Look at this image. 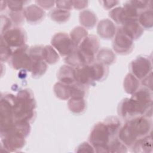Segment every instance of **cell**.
<instances>
[{
  "instance_id": "obj_1",
  "label": "cell",
  "mask_w": 153,
  "mask_h": 153,
  "mask_svg": "<svg viewBox=\"0 0 153 153\" xmlns=\"http://www.w3.org/2000/svg\"><path fill=\"white\" fill-rule=\"evenodd\" d=\"M120 129V121L114 117L96 124L89 136L90 143L95 149V152H109L108 145L117 137Z\"/></svg>"
},
{
  "instance_id": "obj_2",
  "label": "cell",
  "mask_w": 153,
  "mask_h": 153,
  "mask_svg": "<svg viewBox=\"0 0 153 153\" xmlns=\"http://www.w3.org/2000/svg\"><path fill=\"white\" fill-rule=\"evenodd\" d=\"M152 121L149 117L138 116L128 120L118 131L119 139L127 146H132L138 139L151 134Z\"/></svg>"
},
{
  "instance_id": "obj_3",
  "label": "cell",
  "mask_w": 153,
  "mask_h": 153,
  "mask_svg": "<svg viewBox=\"0 0 153 153\" xmlns=\"http://www.w3.org/2000/svg\"><path fill=\"white\" fill-rule=\"evenodd\" d=\"M36 102L32 92L29 89L19 91L16 96L14 117L16 121H32L35 116Z\"/></svg>"
},
{
  "instance_id": "obj_4",
  "label": "cell",
  "mask_w": 153,
  "mask_h": 153,
  "mask_svg": "<svg viewBox=\"0 0 153 153\" xmlns=\"http://www.w3.org/2000/svg\"><path fill=\"white\" fill-rule=\"evenodd\" d=\"M16 96L11 94L1 96L0 104L1 133L10 130L14 126L16 120L14 117V105Z\"/></svg>"
},
{
  "instance_id": "obj_5",
  "label": "cell",
  "mask_w": 153,
  "mask_h": 153,
  "mask_svg": "<svg viewBox=\"0 0 153 153\" xmlns=\"http://www.w3.org/2000/svg\"><path fill=\"white\" fill-rule=\"evenodd\" d=\"M131 98L137 106L140 116L151 117L152 109V90L144 87L132 94Z\"/></svg>"
},
{
  "instance_id": "obj_6",
  "label": "cell",
  "mask_w": 153,
  "mask_h": 153,
  "mask_svg": "<svg viewBox=\"0 0 153 153\" xmlns=\"http://www.w3.org/2000/svg\"><path fill=\"white\" fill-rule=\"evenodd\" d=\"M99 48V41L94 35H88L78 47V51L84 65L93 63L95 54Z\"/></svg>"
},
{
  "instance_id": "obj_7",
  "label": "cell",
  "mask_w": 153,
  "mask_h": 153,
  "mask_svg": "<svg viewBox=\"0 0 153 153\" xmlns=\"http://www.w3.org/2000/svg\"><path fill=\"white\" fill-rule=\"evenodd\" d=\"M11 63L13 67L16 69H23L30 71L32 59L29 53L28 46L26 44L16 48L13 52Z\"/></svg>"
},
{
  "instance_id": "obj_8",
  "label": "cell",
  "mask_w": 153,
  "mask_h": 153,
  "mask_svg": "<svg viewBox=\"0 0 153 153\" xmlns=\"http://www.w3.org/2000/svg\"><path fill=\"white\" fill-rule=\"evenodd\" d=\"M51 43L61 56H67L77 48L70 36L65 33L55 34L52 38Z\"/></svg>"
},
{
  "instance_id": "obj_9",
  "label": "cell",
  "mask_w": 153,
  "mask_h": 153,
  "mask_svg": "<svg viewBox=\"0 0 153 153\" xmlns=\"http://www.w3.org/2000/svg\"><path fill=\"white\" fill-rule=\"evenodd\" d=\"M1 38L10 47L17 48L26 44V35L25 30L20 27H16L8 29L1 34Z\"/></svg>"
},
{
  "instance_id": "obj_10",
  "label": "cell",
  "mask_w": 153,
  "mask_h": 153,
  "mask_svg": "<svg viewBox=\"0 0 153 153\" xmlns=\"http://www.w3.org/2000/svg\"><path fill=\"white\" fill-rule=\"evenodd\" d=\"M130 70L137 79H143L152 72V60L148 57H137L131 63Z\"/></svg>"
},
{
  "instance_id": "obj_11",
  "label": "cell",
  "mask_w": 153,
  "mask_h": 153,
  "mask_svg": "<svg viewBox=\"0 0 153 153\" xmlns=\"http://www.w3.org/2000/svg\"><path fill=\"white\" fill-rule=\"evenodd\" d=\"M133 39L122 29L118 28L113 41V48L117 53L122 54L130 53L133 48Z\"/></svg>"
},
{
  "instance_id": "obj_12",
  "label": "cell",
  "mask_w": 153,
  "mask_h": 153,
  "mask_svg": "<svg viewBox=\"0 0 153 153\" xmlns=\"http://www.w3.org/2000/svg\"><path fill=\"white\" fill-rule=\"evenodd\" d=\"M2 142L8 151H15L22 149L25 144V137L11 129L1 134Z\"/></svg>"
},
{
  "instance_id": "obj_13",
  "label": "cell",
  "mask_w": 153,
  "mask_h": 153,
  "mask_svg": "<svg viewBox=\"0 0 153 153\" xmlns=\"http://www.w3.org/2000/svg\"><path fill=\"white\" fill-rule=\"evenodd\" d=\"M75 81L85 86L95 81L93 70L91 64L85 65L75 68Z\"/></svg>"
},
{
  "instance_id": "obj_14",
  "label": "cell",
  "mask_w": 153,
  "mask_h": 153,
  "mask_svg": "<svg viewBox=\"0 0 153 153\" xmlns=\"http://www.w3.org/2000/svg\"><path fill=\"white\" fill-rule=\"evenodd\" d=\"M24 14L27 22L32 23L42 20L45 15L43 10L36 4H32L27 7L24 10Z\"/></svg>"
},
{
  "instance_id": "obj_15",
  "label": "cell",
  "mask_w": 153,
  "mask_h": 153,
  "mask_svg": "<svg viewBox=\"0 0 153 153\" xmlns=\"http://www.w3.org/2000/svg\"><path fill=\"white\" fill-rule=\"evenodd\" d=\"M115 26L114 23L108 19L100 21L97 26V33L103 39H111L115 35Z\"/></svg>"
},
{
  "instance_id": "obj_16",
  "label": "cell",
  "mask_w": 153,
  "mask_h": 153,
  "mask_svg": "<svg viewBox=\"0 0 153 153\" xmlns=\"http://www.w3.org/2000/svg\"><path fill=\"white\" fill-rule=\"evenodd\" d=\"M123 30L133 40L139 38L143 32V28L138 20L127 22L121 27Z\"/></svg>"
},
{
  "instance_id": "obj_17",
  "label": "cell",
  "mask_w": 153,
  "mask_h": 153,
  "mask_svg": "<svg viewBox=\"0 0 153 153\" xmlns=\"http://www.w3.org/2000/svg\"><path fill=\"white\" fill-rule=\"evenodd\" d=\"M57 77L60 82L72 84L76 82L75 69L69 65H63L60 68Z\"/></svg>"
},
{
  "instance_id": "obj_18",
  "label": "cell",
  "mask_w": 153,
  "mask_h": 153,
  "mask_svg": "<svg viewBox=\"0 0 153 153\" xmlns=\"http://www.w3.org/2000/svg\"><path fill=\"white\" fill-rule=\"evenodd\" d=\"M133 151L136 152H151L152 151V139L151 134L140 138L131 146Z\"/></svg>"
},
{
  "instance_id": "obj_19",
  "label": "cell",
  "mask_w": 153,
  "mask_h": 153,
  "mask_svg": "<svg viewBox=\"0 0 153 153\" xmlns=\"http://www.w3.org/2000/svg\"><path fill=\"white\" fill-rule=\"evenodd\" d=\"M30 72L33 77H39L46 71L47 66L42 59H32Z\"/></svg>"
},
{
  "instance_id": "obj_20",
  "label": "cell",
  "mask_w": 153,
  "mask_h": 153,
  "mask_svg": "<svg viewBox=\"0 0 153 153\" xmlns=\"http://www.w3.org/2000/svg\"><path fill=\"white\" fill-rule=\"evenodd\" d=\"M97 21L96 15L90 10H86L82 11L79 14L80 23L87 28L93 27Z\"/></svg>"
},
{
  "instance_id": "obj_21",
  "label": "cell",
  "mask_w": 153,
  "mask_h": 153,
  "mask_svg": "<svg viewBox=\"0 0 153 153\" xmlns=\"http://www.w3.org/2000/svg\"><path fill=\"white\" fill-rule=\"evenodd\" d=\"M87 36V31L84 27L80 26L75 27L71 32L70 34V38L72 41L77 48Z\"/></svg>"
},
{
  "instance_id": "obj_22",
  "label": "cell",
  "mask_w": 153,
  "mask_h": 153,
  "mask_svg": "<svg viewBox=\"0 0 153 153\" xmlns=\"http://www.w3.org/2000/svg\"><path fill=\"white\" fill-rule=\"evenodd\" d=\"M124 87L127 93L133 94L139 87L138 79L132 74H128L124 79Z\"/></svg>"
},
{
  "instance_id": "obj_23",
  "label": "cell",
  "mask_w": 153,
  "mask_h": 153,
  "mask_svg": "<svg viewBox=\"0 0 153 153\" xmlns=\"http://www.w3.org/2000/svg\"><path fill=\"white\" fill-rule=\"evenodd\" d=\"M138 22L143 28L151 29L153 26V13L152 8L146 10L140 13Z\"/></svg>"
},
{
  "instance_id": "obj_24",
  "label": "cell",
  "mask_w": 153,
  "mask_h": 153,
  "mask_svg": "<svg viewBox=\"0 0 153 153\" xmlns=\"http://www.w3.org/2000/svg\"><path fill=\"white\" fill-rule=\"evenodd\" d=\"M97 59L98 62L102 64L105 65H111L114 62L115 56L111 50L108 48H103L97 54Z\"/></svg>"
},
{
  "instance_id": "obj_25",
  "label": "cell",
  "mask_w": 153,
  "mask_h": 153,
  "mask_svg": "<svg viewBox=\"0 0 153 153\" xmlns=\"http://www.w3.org/2000/svg\"><path fill=\"white\" fill-rule=\"evenodd\" d=\"M54 90L56 96L60 99L66 100L70 97V84L57 82L54 85Z\"/></svg>"
},
{
  "instance_id": "obj_26",
  "label": "cell",
  "mask_w": 153,
  "mask_h": 153,
  "mask_svg": "<svg viewBox=\"0 0 153 153\" xmlns=\"http://www.w3.org/2000/svg\"><path fill=\"white\" fill-rule=\"evenodd\" d=\"M43 59L48 64H54L59 60V57L55 50L52 47L48 45L44 47Z\"/></svg>"
},
{
  "instance_id": "obj_27",
  "label": "cell",
  "mask_w": 153,
  "mask_h": 153,
  "mask_svg": "<svg viewBox=\"0 0 153 153\" xmlns=\"http://www.w3.org/2000/svg\"><path fill=\"white\" fill-rule=\"evenodd\" d=\"M68 107L74 113H81L85 108V102L83 98H71L68 102Z\"/></svg>"
},
{
  "instance_id": "obj_28",
  "label": "cell",
  "mask_w": 153,
  "mask_h": 153,
  "mask_svg": "<svg viewBox=\"0 0 153 153\" xmlns=\"http://www.w3.org/2000/svg\"><path fill=\"white\" fill-rule=\"evenodd\" d=\"M65 61L72 67L78 68L85 65L77 48L69 55L67 56L65 59Z\"/></svg>"
},
{
  "instance_id": "obj_29",
  "label": "cell",
  "mask_w": 153,
  "mask_h": 153,
  "mask_svg": "<svg viewBox=\"0 0 153 153\" xmlns=\"http://www.w3.org/2000/svg\"><path fill=\"white\" fill-rule=\"evenodd\" d=\"M70 14V12L68 10L57 8L51 11L50 13V17L52 20L59 23H62L69 19Z\"/></svg>"
},
{
  "instance_id": "obj_30",
  "label": "cell",
  "mask_w": 153,
  "mask_h": 153,
  "mask_svg": "<svg viewBox=\"0 0 153 153\" xmlns=\"http://www.w3.org/2000/svg\"><path fill=\"white\" fill-rule=\"evenodd\" d=\"M85 94V86L78 82L70 84V97L83 98Z\"/></svg>"
},
{
  "instance_id": "obj_31",
  "label": "cell",
  "mask_w": 153,
  "mask_h": 153,
  "mask_svg": "<svg viewBox=\"0 0 153 153\" xmlns=\"http://www.w3.org/2000/svg\"><path fill=\"white\" fill-rule=\"evenodd\" d=\"M109 16L118 25H124L126 22L123 7H117L109 13Z\"/></svg>"
},
{
  "instance_id": "obj_32",
  "label": "cell",
  "mask_w": 153,
  "mask_h": 153,
  "mask_svg": "<svg viewBox=\"0 0 153 153\" xmlns=\"http://www.w3.org/2000/svg\"><path fill=\"white\" fill-rule=\"evenodd\" d=\"M13 52L11 47L1 38V61H7L12 56Z\"/></svg>"
},
{
  "instance_id": "obj_33",
  "label": "cell",
  "mask_w": 153,
  "mask_h": 153,
  "mask_svg": "<svg viewBox=\"0 0 153 153\" xmlns=\"http://www.w3.org/2000/svg\"><path fill=\"white\" fill-rule=\"evenodd\" d=\"M23 1H7V5L8 8L10 9L11 12H18L20 11H23Z\"/></svg>"
},
{
  "instance_id": "obj_34",
  "label": "cell",
  "mask_w": 153,
  "mask_h": 153,
  "mask_svg": "<svg viewBox=\"0 0 153 153\" xmlns=\"http://www.w3.org/2000/svg\"><path fill=\"white\" fill-rule=\"evenodd\" d=\"M133 5L136 7L139 11L146 10L151 1H130Z\"/></svg>"
},
{
  "instance_id": "obj_35",
  "label": "cell",
  "mask_w": 153,
  "mask_h": 153,
  "mask_svg": "<svg viewBox=\"0 0 153 153\" xmlns=\"http://www.w3.org/2000/svg\"><path fill=\"white\" fill-rule=\"evenodd\" d=\"M11 17L12 20L16 24H20L23 21L25 17L24 14V10L18 11V12H11Z\"/></svg>"
},
{
  "instance_id": "obj_36",
  "label": "cell",
  "mask_w": 153,
  "mask_h": 153,
  "mask_svg": "<svg viewBox=\"0 0 153 153\" xmlns=\"http://www.w3.org/2000/svg\"><path fill=\"white\" fill-rule=\"evenodd\" d=\"M56 4V6L58 8L65 10H69L73 7L72 1H59L55 2Z\"/></svg>"
},
{
  "instance_id": "obj_37",
  "label": "cell",
  "mask_w": 153,
  "mask_h": 153,
  "mask_svg": "<svg viewBox=\"0 0 153 153\" xmlns=\"http://www.w3.org/2000/svg\"><path fill=\"white\" fill-rule=\"evenodd\" d=\"M94 147L91 145V143L90 144L88 142H84L82 143V144H81L79 145V146L78 147V150L77 151V152H95L94 150L93 149Z\"/></svg>"
},
{
  "instance_id": "obj_38",
  "label": "cell",
  "mask_w": 153,
  "mask_h": 153,
  "mask_svg": "<svg viewBox=\"0 0 153 153\" xmlns=\"http://www.w3.org/2000/svg\"><path fill=\"white\" fill-rule=\"evenodd\" d=\"M152 72L148 74L146 77H145L142 79V84L145 85V87L151 90H152Z\"/></svg>"
},
{
  "instance_id": "obj_39",
  "label": "cell",
  "mask_w": 153,
  "mask_h": 153,
  "mask_svg": "<svg viewBox=\"0 0 153 153\" xmlns=\"http://www.w3.org/2000/svg\"><path fill=\"white\" fill-rule=\"evenodd\" d=\"M36 2L38 4V5L44 8H50L53 7L54 4L55 3L54 1H36Z\"/></svg>"
},
{
  "instance_id": "obj_40",
  "label": "cell",
  "mask_w": 153,
  "mask_h": 153,
  "mask_svg": "<svg viewBox=\"0 0 153 153\" xmlns=\"http://www.w3.org/2000/svg\"><path fill=\"white\" fill-rule=\"evenodd\" d=\"M73 7L78 10L82 9L87 7L88 1H72Z\"/></svg>"
},
{
  "instance_id": "obj_41",
  "label": "cell",
  "mask_w": 153,
  "mask_h": 153,
  "mask_svg": "<svg viewBox=\"0 0 153 153\" xmlns=\"http://www.w3.org/2000/svg\"><path fill=\"white\" fill-rule=\"evenodd\" d=\"M102 2L103 4V5L106 9H109L115 6L119 2L117 1H103Z\"/></svg>"
}]
</instances>
